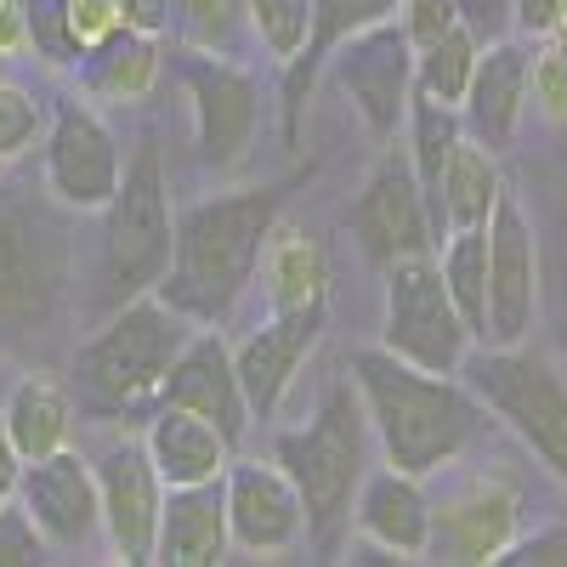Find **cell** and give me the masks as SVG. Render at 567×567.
Returning a JSON list of instances; mask_svg holds the SVG:
<instances>
[{
	"mask_svg": "<svg viewBox=\"0 0 567 567\" xmlns=\"http://www.w3.org/2000/svg\"><path fill=\"white\" fill-rule=\"evenodd\" d=\"M159 403H176L187 414L210 420L216 432L239 449V437L250 432V403L239 386V369H233V347L221 336V323H205L182 341V352L171 358L165 381H159Z\"/></svg>",
	"mask_w": 567,
	"mask_h": 567,
	"instance_id": "17",
	"label": "cell"
},
{
	"mask_svg": "<svg viewBox=\"0 0 567 567\" xmlns=\"http://www.w3.org/2000/svg\"><path fill=\"white\" fill-rule=\"evenodd\" d=\"M261 284H267V312H301V307H329V256L307 227H290L278 216L261 250Z\"/></svg>",
	"mask_w": 567,
	"mask_h": 567,
	"instance_id": "25",
	"label": "cell"
},
{
	"mask_svg": "<svg viewBox=\"0 0 567 567\" xmlns=\"http://www.w3.org/2000/svg\"><path fill=\"white\" fill-rule=\"evenodd\" d=\"M176 245V216H171V187H165V159L159 148H142L114 199L103 205V301L125 307L131 296L159 290Z\"/></svg>",
	"mask_w": 567,
	"mask_h": 567,
	"instance_id": "5",
	"label": "cell"
},
{
	"mask_svg": "<svg viewBox=\"0 0 567 567\" xmlns=\"http://www.w3.org/2000/svg\"><path fill=\"white\" fill-rule=\"evenodd\" d=\"M499 194H505L499 154H488L483 142H471V136H460L443 176H437V194H432L437 245H443V233H454V227H488Z\"/></svg>",
	"mask_w": 567,
	"mask_h": 567,
	"instance_id": "26",
	"label": "cell"
},
{
	"mask_svg": "<svg viewBox=\"0 0 567 567\" xmlns=\"http://www.w3.org/2000/svg\"><path fill=\"white\" fill-rule=\"evenodd\" d=\"M329 323V307H301V312H267V323H256L250 336L233 347V369L250 403V420H272L290 398L301 363L312 358L318 336Z\"/></svg>",
	"mask_w": 567,
	"mask_h": 567,
	"instance_id": "18",
	"label": "cell"
},
{
	"mask_svg": "<svg viewBox=\"0 0 567 567\" xmlns=\"http://www.w3.org/2000/svg\"><path fill=\"white\" fill-rule=\"evenodd\" d=\"M40 148H45V187L58 194V205H69V210H103L114 199V187L125 176L120 142H114V131L103 125V114L91 103L58 97Z\"/></svg>",
	"mask_w": 567,
	"mask_h": 567,
	"instance_id": "12",
	"label": "cell"
},
{
	"mask_svg": "<svg viewBox=\"0 0 567 567\" xmlns=\"http://www.w3.org/2000/svg\"><path fill=\"white\" fill-rule=\"evenodd\" d=\"M539 296H545V250L528 210L511 194H499L488 216V347H523L539 323Z\"/></svg>",
	"mask_w": 567,
	"mask_h": 567,
	"instance_id": "9",
	"label": "cell"
},
{
	"mask_svg": "<svg viewBox=\"0 0 567 567\" xmlns=\"http://www.w3.org/2000/svg\"><path fill=\"white\" fill-rule=\"evenodd\" d=\"M347 374L363 398L369 432L386 449V465L409 471V477H432V471L454 465L488 425V409L477 403V392H465L454 374L414 369L392 358L386 347L352 352Z\"/></svg>",
	"mask_w": 567,
	"mask_h": 567,
	"instance_id": "2",
	"label": "cell"
},
{
	"mask_svg": "<svg viewBox=\"0 0 567 567\" xmlns=\"http://www.w3.org/2000/svg\"><path fill=\"white\" fill-rule=\"evenodd\" d=\"M18 477H23V454L12 449V437L0 432V505L18 499Z\"/></svg>",
	"mask_w": 567,
	"mask_h": 567,
	"instance_id": "43",
	"label": "cell"
},
{
	"mask_svg": "<svg viewBox=\"0 0 567 567\" xmlns=\"http://www.w3.org/2000/svg\"><path fill=\"white\" fill-rule=\"evenodd\" d=\"M471 392L488 414H499L523 437L550 477L567 483V381L523 347H488L465 358Z\"/></svg>",
	"mask_w": 567,
	"mask_h": 567,
	"instance_id": "6",
	"label": "cell"
},
{
	"mask_svg": "<svg viewBox=\"0 0 567 567\" xmlns=\"http://www.w3.org/2000/svg\"><path fill=\"white\" fill-rule=\"evenodd\" d=\"M245 18L256 29V40L267 45V58L278 69H290L301 52H307V40H312V0H245Z\"/></svg>",
	"mask_w": 567,
	"mask_h": 567,
	"instance_id": "32",
	"label": "cell"
},
{
	"mask_svg": "<svg viewBox=\"0 0 567 567\" xmlns=\"http://www.w3.org/2000/svg\"><path fill=\"white\" fill-rule=\"evenodd\" d=\"M523 534V488L499 471L471 477L454 494L432 499V545L425 561H449V567H483L499 561L505 545Z\"/></svg>",
	"mask_w": 567,
	"mask_h": 567,
	"instance_id": "13",
	"label": "cell"
},
{
	"mask_svg": "<svg viewBox=\"0 0 567 567\" xmlns=\"http://www.w3.org/2000/svg\"><path fill=\"white\" fill-rule=\"evenodd\" d=\"M97 505H103V534L114 545V556L125 567H148L154 561V534H159V505H165V483L142 443H109L97 460Z\"/></svg>",
	"mask_w": 567,
	"mask_h": 567,
	"instance_id": "16",
	"label": "cell"
},
{
	"mask_svg": "<svg viewBox=\"0 0 567 567\" xmlns=\"http://www.w3.org/2000/svg\"><path fill=\"white\" fill-rule=\"evenodd\" d=\"M550 40H561V45H567V0H561V12H556V34H550Z\"/></svg>",
	"mask_w": 567,
	"mask_h": 567,
	"instance_id": "45",
	"label": "cell"
},
{
	"mask_svg": "<svg viewBox=\"0 0 567 567\" xmlns=\"http://www.w3.org/2000/svg\"><path fill=\"white\" fill-rule=\"evenodd\" d=\"M296 182H267V187H233V194L199 199L176 216V245L171 267L159 278V301H171L187 323H227L233 307L256 284L267 233L278 227L290 205Z\"/></svg>",
	"mask_w": 567,
	"mask_h": 567,
	"instance_id": "1",
	"label": "cell"
},
{
	"mask_svg": "<svg viewBox=\"0 0 567 567\" xmlns=\"http://www.w3.org/2000/svg\"><path fill=\"white\" fill-rule=\"evenodd\" d=\"M182 40L194 52H216V58H233L239 45V29H245V0H182Z\"/></svg>",
	"mask_w": 567,
	"mask_h": 567,
	"instance_id": "33",
	"label": "cell"
},
{
	"mask_svg": "<svg viewBox=\"0 0 567 567\" xmlns=\"http://www.w3.org/2000/svg\"><path fill=\"white\" fill-rule=\"evenodd\" d=\"M347 227H352L358 250L381 272L398 267V261H409V256H432L437 250L432 205H425L409 159H398V154H386L381 165L369 171V182L358 187V199L347 210Z\"/></svg>",
	"mask_w": 567,
	"mask_h": 567,
	"instance_id": "11",
	"label": "cell"
},
{
	"mask_svg": "<svg viewBox=\"0 0 567 567\" xmlns=\"http://www.w3.org/2000/svg\"><path fill=\"white\" fill-rule=\"evenodd\" d=\"M528 45L523 40H494L477 52L471 85L460 97V125L471 142H483L488 154H505L528 114Z\"/></svg>",
	"mask_w": 567,
	"mask_h": 567,
	"instance_id": "19",
	"label": "cell"
},
{
	"mask_svg": "<svg viewBox=\"0 0 567 567\" xmlns=\"http://www.w3.org/2000/svg\"><path fill=\"white\" fill-rule=\"evenodd\" d=\"M142 449H148L154 471L165 488H187V483H216L227 460H233V443L216 432L210 420L187 414L176 403H159L148 432H142Z\"/></svg>",
	"mask_w": 567,
	"mask_h": 567,
	"instance_id": "22",
	"label": "cell"
},
{
	"mask_svg": "<svg viewBox=\"0 0 567 567\" xmlns=\"http://www.w3.org/2000/svg\"><path fill=\"white\" fill-rule=\"evenodd\" d=\"M0 432L12 437V449L23 460L58 454L74 437V398L58 381H45V374H23L7 398V409H0Z\"/></svg>",
	"mask_w": 567,
	"mask_h": 567,
	"instance_id": "27",
	"label": "cell"
},
{
	"mask_svg": "<svg viewBox=\"0 0 567 567\" xmlns=\"http://www.w3.org/2000/svg\"><path fill=\"white\" fill-rule=\"evenodd\" d=\"M499 567H567V528H534V534H516L499 556Z\"/></svg>",
	"mask_w": 567,
	"mask_h": 567,
	"instance_id": "39",
	"label": "cell"
},
{
	"mask_svg": "<svg viewBox=\"0 0 567 567\" xmlns=\"http://www.w3.org/2000/svg\"><path fill=\"white\" fill-rule=\"evenodd\" d=\"M58 296V267L45 256V233L0 210V323H34Z\"/></svg>",
	"mask_w": 567,
	"mask_h": 567,
	"instance_id": "24",
	"label": "cell"
},
{
	"mask_svg": "<svg viewBox=\"0 0 567 567\" xmlns=\"http://www.w3.org/2000/svg\"><path fill=\"white\" fill-rule=\"evenodd\" d=\"M182 85L194 103V148L210 171H239L256 148L261 125V85L233 58L194 52L182 63Z\"/></svg>",
	"mask_w": 567,
	"mask_h": 567,
	"instance_id": "10",
	"label": "cell"
},
{
	"mask_svg": "<svg viewBox=\"0 0 567 567\" xmlns=\"http://www.w3.org/2000/svg\"><path fill=\"white\" fill-rule=\"evenodd\" d=\"M409 34L414 52H425V45H437L449 29L465 23V0H398V12H392Z\"/></svg>",
	"mask_w": 567,
	"mask_h": 567,
	"instance_id": "37",
	"label": "cell"
},
{
	"mask_svg": "<svg viewBox=\"0 0 567 567\" xmlns=\"http://www.w3.org/2000/svg\"><path fill=\"white\" fill-rule=\"evenodd\" d=\"M227 534L250 556H290L307 539V505L278 460H227L221 471Z\"/></svg>",
	"mask_w": 567,
	"mask_h": 567,
	"instance_id": "14",
	"label": "cell"
},
{
	"mask_svg": "<svg viewBox=\"0 0 567 567\" xmlns=\"http://www.w3.org/2000/svg\"><path fill=\"white\" fill-rule=\"evenodd\" d=\"M437 272L449 284V301L460 307L465 329L483 341V329H488V227H454V233H443Z\"/></svg>",
	"mask_w": 567,
	"mask_h": 567,
	"instance_id": "29",
	"label": "cell"
},
{
	"mask_svg": "<svg viewBox=\"0 0 567 567\" xmlns=\"http://www.w3.org/2000/svg\"><path fill=\"white\" fill-rule=\"evenodd\" d=\"M45 550L52 545L40 539V528L29 523V511L18 499L0 505V567H34V561H45Z\"/></svg>",
	"mask_w": 567,
	"mask_h": 567,
	"instance_id": "38",
	"label": "cell"
},
{
	"mask_svg": "<svg viewBox=\"0 0 567 567\" xmlns=\"http://www.w3.org/2000/svg\"><path fill=\"white\" fill-rule=\"evenodd\" d=\"M477 52H483V40H477L471 23L449 29L437 45L414 52V97H432V103L460 109L465 85H471V69H477Z\"/></svg>",
	"mask_w": 567,
	"mask_h": 567,
	"instance_id": "31",
	"label": "cell"
},
{
	"mask_svg": "<svg viewBox=\"0 0 567 567\" xmlns=\"http://www.w3.org/2000/svg\"><path fill=\"white\" fill-rule=\"evenodd\" d=\"M40 136H45V103L34 97L29 85L0 80V165L23 159Z\"/></svg>",
	"mask_w": 567,
	"mask_h": 567,
	"instance_id": "34",
	"label": "cell"
},
{
	"mask_svg": "<svg viewBox=\"0 0 567 567\" xmlns=\"http://www.w3.org/2000/svg\"><path fill=\"white\" fill-rule=\"evenodd\" d=\"M29 52V12L23 0H0V58Z\"/></svg>",
	"mask_w": 567,
	"mask_h": 567,
	"instance_id": "42",
	"label": "cell"
},
{
	"mask_svg": "<svg viewBox=\"0 0 567 567\" xmlns=\"http://www.w3.org/2000/svg\"><path fill=\"white\" fill-rule=\"evenodd\" d=\"M18 505L29 511V523L52 550H85L103 534V505H97V471L80 460L74 449L23 460L18 477Z\"/></svg>",
	"mask_w": 567,
	"mask_h": 567,
	"instance_id": "15",
	"label": "cell"
},
{
	"mask_svg": "<svg viewBox=\"0 0 567 567\" xmlns=\"http://www.w3.org/2000/svg\"><path fill=\"white\" fill-rule=\"evenodd\" d=\"M511 12H516V29H523V34L550 40V34H556V12H561V0H511Z\"/></svg>",
	"mask_w": 567,
	"mask_h": 567,
	"instance_id": "41",
	"label": "cell"
},
{
	"mask_svg": "<svg viewBox=\"0 0 567 567\" xmlns=\"http://www.w3.org/2000/svg\"><path fill=\"white\" fill-rule=\"evenodd\" d=\"M528 103H539L545 120H567V45L550 40L528 58Z\"/></svg>",
	"mask_w": 567,
	"mask_h": 567,
	"instance_id": "36",
	"label": "cell"
},
{
	"mask_svg": "<svg viewBox=\"0 0 567 567\" xmlns=\"http://www.w3.org/2000/svg\"><path fill=\"white\" fill-rule=\"evenodd\" d=\"M194 336L187 318L159 301L154 290L148 296H131L125 307L109 312V323L91 336L80 352H74V386H80V403L91 414H131L148 398H159V381L171 358L182 352V341Z\"/></svg>",
	"mask_w": 567,
	"mask_h": 567,
	"instance_id": "4",
	"label": "cell"
},
{
	"mask_svg": "<svg viewBox=\"0 0 567 567\" xmlns=\"http://www.w3.org/2000/svg\"><path fill=\"white\" fill-rule=\"evenodd\" d=\"M561 290H567V210H561Z\"/></svg>",
	"mask_w": 567,
	"mask_h": 567,
	"instance_id": "44",
	"label": "cell"
},
{
	"mask_svg": "<svg viewBox=\"0 0 567 567\" xmlns=\"http://www.w3.org/2000/svg\"><path fill=\"white\" fill-rule=\"evenodd\" d=\"M312 40H307V52L284 69V148H301V114H307V97H312V85L323 74V52L336 45L341 34L363 29V23H381L398 12V0H312Z\"/></svg>",
	"mask_w": 567,
	"mask_h": 567,
	"instance_id": "23",
	"label": "cell"
},
{
	"mask_svg": "<svg viewBox=\"0 0 567 567\" xmlns=\"http://www.w3.org/2000/svg\"><path fill=\"white\" fill-rule=\"evenodd\" d=\"M272 460L290 471V483L301 488L307 539L323 556H336L341 534L352 528V494H358L363 471H369V414H363V398L352 386V374L323 392L318 414L301 425V432H278Z\"/></svg>",
	"mask_w": 567,
	"mask_h": 567,
	"instance_id": "3",
	"label": "cell"
},
{
	"mask_svg": "<svg viewBox=\"0 0 567 567\" xmlns=\"http://www.w3.org/2000/svg\"><path fill=\"white\" fill-rule=\"evenodd\" d=\"M227 550H233V534H227L221 477H216V483L165 488L159 534H154V561H165V567H210V561H221Z\"/></svg>",
	"mask_w": 567,
	"mask_h": 567,
	"instance_id": "21",
	"label": "cell"
},
{
	"mask_svg": "<svg viewBox=\"0 0 567 567\" xmlns=\"http://www.w3.org/2000/svg\"><path fill=\"white\" fill-rule=\"evenodd\" d=\"M29 12V45L58 63V69H80V40L69 34V18H63V0H23Z\"/></svg>",
	"mask_w": 567,
	"mask_h": 567,
	"instance_id": "35",
	"label": "cell"
},
{
	"mask_svg": "<svg viewBox=\"0 0 567 567\" xmlns=\"http://www.w3.org/2000/svg\"><path fill=\"white\" fill-rule=\"evenodd\" d=\"M403 131H409V171H414V182H420L425 205H432V194H437V176H443V165H449V154H454V142L465 136L460 109L432 103V97H409Z\"/></svg>",
	"mask_w": 567,
	"mask_h": 567,
	"instance_id": "30",
	"label": "cell"
},
{
	"mask_svg": "<svg viewBox=\"0 0 567 567\" xmlns=\"http://www.w3.org/2000/svg\"><path fill=\"white\" fill-rule=\"evenodd\" d=\"M120 29H136V34L171 29V0H120Z\"/></svg>",
	"mask_w": 567,
	"mask_h": 567,
	"instance_id": "40",
	"label": "cell"
},
{
	"mask_svg": "<svg viewBox=\"0 0 567 567\" xmlns=\"http://www.w3.org/2000/svg\"><path fill=\"white\" fill-rule=\"evenodd\" d=\"M381 347L414 369L460 374L477 336L465 329L460 307L449 301V284L437 272V256H409L386 267V312H381Z\"/></svg>",
	"mask_w": 567,
	"mask_h": 567,
	"instance_id": "7",
	"label": "cell"
},
{
	"mask_svg": "<svg viewBox=\"0 0 567 567\" xmlns=\"http://www.w3.org/2000/svg\"><path fill=\"white\" fill-rule=\"evenodd\" d=\"M85 85L109 103H142L159 80V34H136V29H114L109 40L85 45L80 52Z\"/></svg>",
	"mask_w": 567,
	"mask_h": 567,
	"instance_id": "28",
	"label": "cell"
},
{
	"mask_svg": "<svg viewBox=\"0 0 567 567\" xmlns=\"http://www.w3.org/2000/svg\"><path fill=\"white\" fill-rule=\"evenodd\" d=\"M323 69L352 97V109H358V120L369 125L374 142H392L403 131V114H409V97H414V45H409L398 18H381V23H363V29L341 34L323 52Z\"/></svg>",
	"mask_w": 567,
	"mask_h": 567,
	"instance_id": "8",
	"label": "cell"
},
{
	"mask_svg": "<svg viewBox=\"0 0 567 567\" xmlns=\"http://www.w3.org/2000/svg\"><path fill=\"white\" fill-rule=\"evenodd\" d=\"M352 528L358 539L392 550L398 561H425V545H432V494L398 465L363 471V483L352 494Z\"/></svg>",
	"mask_w": 567,
	"mask_h": 567,
	"instance_id": "20",
	"label": "cell"
}]
</instances>
